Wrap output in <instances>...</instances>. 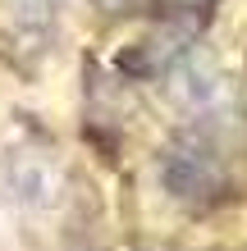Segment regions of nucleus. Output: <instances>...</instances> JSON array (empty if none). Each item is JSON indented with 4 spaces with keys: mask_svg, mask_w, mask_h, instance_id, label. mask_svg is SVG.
<instances>
[{
    "mask_svg": "<svg viewBox=\"0 0 247 251\" xmlns=\"http://www.w3.org/2000/svg\"><path fill=\"white\" fill-rule=\"evenodd\" d=\"M161 178L179 201H201L220 187V160H215V146L206 137H183L169 146Z\"/></svg>",
    "mask_w": 247,
    "mask_h": 251,
    "instance_id": "obj_1",
    "label": "nucleus"
},
{
    "mask_svg": "<svg viewBox=\"0 0 247 251\" xmlns=\"http://www.w3.org/2000/svg\"><path fill=\"white\" fill-rule=\"evenodd\" d=\"M5 183H9V197L23 205H55L60 201V169L41 151H19L5 165Z\"/></svg>",
    "mask_w": 247,
    "mask_h": 251,
    "instance_id": "obj_2",
    "label": "nucleus"
},
{
    "mask_svg": "<svg viewBox=\"0 0 247 251\" xmlns=\"http://www.w3.org/2000/svg\"><path fill=\"white\" fill-rule=\"evenodd\" d=\"M169 96L179 100L183 110H206L215 96H220V73H215V64L206 60L201 50H188L179 64L169 69Z\"/></svg>",
    "mask_w": 247,
    "mask_h": 251,
    "instance_id": "obj_3",
    "label": "nucleus"
},
{
    "mask_svg": "<svg viewBox=\"0 0 247 251\" xmlns=\"http://www.w3.org/2000/svg\"><path fill=\"white\" fill-rule=\"evenodd\" d=\"M101 5H106V9H114V5H124V0H101Z\"/></svg>",
    "mask_w": 247,
    "mask_h": 251,
    "instance_id": "obj_4",
    "label": "nucleus"
}]
</instances>
